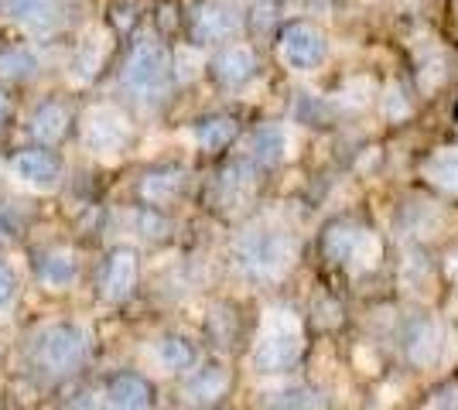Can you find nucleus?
<instances>
[{
	"label": "nucleus",
	"instance_id": "f257e3e1",
	"mask_svg": "<svg viewBox=\"0 0 458 410\" xmlns=\"http://www.w3.org/2000/svg\"><path fill=\"white\" fill-rule=\"evenodd\" d=\"M174 82H178V76H174V62L168 55V48L154 38L137 41L123 62V72H120L123 93L134 103H140L144 110H154L168 99Z\"/></svg>",
	"mask_w": 458,
	"mask_h": 410
},
{
	"label": "nucleus",
	"instance_id": "f03ea898",
	"mask_svg": "<svg viewBox=\"0 0 458 410\" xmlns=\"http://www.w3.org/2000/svg\"><path fill=\"white\" fill-rule=\"evenodd\" d=\"M298 254V243L287 230L277 226H257L236 239L233 247V260H236V271L243 273L247 280H277L281 273L294 264Z\"/></svg>",
	"mask_w": 458,
	"mask_h": 410
},
{
	"label": "nucleus",
	"instance_id": "7ed1b4c3",
	"mask_svg": "<svg viewBox=\"0 0 458 410\" xmlns=\"http://www.w3.org/2000/svg\"><path fill=\"white\" fill-rule=\"evenodd\" d=\"M86 356H89V332L72 322L45 325L28 342V363L35 366V372L52 380L76 372L86 363Z\"/></svg>",
	"mask_w": 458,
	"mask_h": 410
},
{
	"label": "nucleus",
	"instance_id": "20e7f679",
	"mask_svg": "<svg viewBox=\"0 0 458 410\" xmlns=\"http://www.w3.org/2000/svg\"><path fill=\"white\" fill-rule=\"evenodd\" d=\"M305 352V332H301V322L284 308H270L260 322V332L250 352V363L257 372H284L291 370Z\"/></svg>",
	"mask_w": 458,
	"mask_h": 410
},
{
	"label": "nucleus",
	"instance_id": "39448f33",
	"mask_svg": "<svg viewBox=\"0 0 458 410\" xmlns=\"http://www.w3.org/2000/svg\"><path fill=\"white\" fill-rule=\"evenodd\" d=\"M322 254L325 260L339 264L345 271L363 273L377 267V260H380V239H377V233H369L363 222H356V219H335V222L325 226Z\"/></svg>",
	"mask_w": 458,
	"mask_h": 410
},
{
	"label": "nucleus",
	"instance_id": "423d86ee",
	"mask_svg": "<svg viewBox=\"0 0 458 410\" xmlns=\"http://www.w3.org/2000/svg\"><path fill=\"white\" fill-rule=\"evenodd\" d=\"M243 11L233 0H191L185 7V35L191 45H216L240 35Z\"/></svg>",
	"mask_w": 458,
	"mask_h": 410
},
{
	"label": "nucleus",
	"instance_id": "0eeeda50",
	"mask_svg": "<svg viewBox=\"0 0 458 410\" xmlns=\"http://www.w3.org/2000/svg\"><path fill=\"white\" fill-rule=\"evenodd\" d=\"M79 140H82V147L89 155H123L134 144V123L123 117L116 106L99 103L82 117Z\"/></svg>",
	"mask_w": 458,
	"mask_h": 410
},
{
	"label": "nucleus",
	"instance_id": "6e6552de",
	"mask_svg": "<svg viewBox=\"0 0 458 410\" xmlns=\"http://www.w3.org/2000/svg\"><path fill=\"white\" fill-rule=\"evenodd\" d=\"M277 55L284 62L287 69L294 72H311L318 69L328 55V41L325 35L315 28V24H305V21H291L281 28L277 35Z\"/></svg>",
	"mask_w": 458,
	"mask_h": 410
},
{
	"label": "nucleus",
	"instance_id": "1a4fd4ad",
	"mask_svg": "<svg viewBox=\"0 0 458 410\" xmlns=\"http://www.w3.org/2000/svg\"><path fill=\"white\" fill-rule=\"evenodd\" d=\"M257 175L260 168L250 161L247 155L233 157L219 168L216 175V185H212V202L223 209V213H233V209H243L257 188Z\"/></svg>",
	"mask_w": 458,
	"mask_h": 410
},
{
	"label": "nucleus",
	"instance_id": "9d476101",
	"mask_svg": "<svg viewBox=\"0 0 458 410\" xmlns=\"http://www.w3.org/2000/svg\"><path fill=\"white\" fill-rule=\"evenodd\" d=\"M137 273H140V264H137V254L131 247H114L103 267H99V297L110 301V305H120L127 301L137 288Z\"/></svg>",
	"mask_w": 458,
	"mask_h": 410
},
{
	"label": "nucleus",
	"instance_id": "9b49d317",
	"mask_svg": "<svg viewBox=\"0 0 458 410\" xmlns=\"http://www.w3.org/2000/svg\"><path fill=\"white\" fill-rule=\"evenodd\" d=\"M11 172L24 181V185H35V188H55L62 181V157L52 147H24L11 157Z\"/></svg>",
	"mask_w": 458,
	"mask_h": 410
},
{
	"label": "nucleus",
	"instance_id": "f8f14e48",
	"mask_svg": "<svg viewBox=\"0 0 458 410\" xmlns=\"http://www.w3.org/2000/svg\"><path fill=\"white\" fill-rule=\"evenodd\" d=\"M185 185H189V172L182 168V164H154L148 168L140 181H137V192L140 198L148 202V205H168L174 198L185 192Z\"/></svg>",
	"mask_w": 458,
	"mask_h": 410
},
{
	"label": "nucleus",
	"instance_id": "ddd939ff",
	"mask_svg": "<svg viewBox=\"0 0 458 410\" xmlns=\"http://www.w3.org/2000/svg\"><path fill=\"white\" fill-rule=\"evenodd\" d=\"M257 55H253V48L247 45H229L223 48L219 55H212L209 62V76L223 86V89H240V86H247L250 79L257 76Z\"/></svg>",
	"mask_w": 458,
	"mask_h": 410
},
{
	"label": "nucleus",
	"instance_id": "4468645a",
	"mask_svg": "<svg viewBox=\"0 0 458 410\" xmlns=\"http://www.w3.org/2000/svg\"><path fill=\"white\" fill-rule=\"evenodd\" d=\"M35 277H38L48 291L69 288L79 277L76 254L65 250V247H48V250H41V254H35Z\"/></svg>",
	"mask_w": 458,
	"mask_h": 410
},
{
	"label": "nucleus",
	"instance_id": "2eb2a0df",
	"mask_svg": "<svg viewBox=\"0 0 458 410\" xmlns=\"http://www.w3.org/2000/svg\"><path fill=\"white\" fill-rule=\"evenodd\" d=\"M257 410H322L325 397L305 383H284V387H267L253 400Z\"/></svg>",
	"mask_w": 458,
	"mask_h": 410
},
{
	"label": "nucleus",
	"instance_id": "dca6fc26",
	"mask_svg": "<svg viewBox=\"0 0 458 410\" xmlns=\"http://www.w3.org/2000/svg\"><path fill=\"white\" fill-rule=\"evenodd\" d=\"M69 127H72V106L58 96L38 103L35 113H31V123H28L31 137H38L41 144H58L69 134Z\"/></svg>",
	"mask_w": 458,
	"mask_h": 410
},
{
	"label": "nucleus",
	"instance_id": "f3484780",
	"mask_svg": "<svg viewBox=\"0 0 458 410\" xmlns=\"http://www.w3.org/2000/svg\"><path fill=\"white\" fill-rule=\"evenodd\" d=\"M106 400H110V407L120 410H151L154 387L140 372H116L106 383Z\"/></svg>",
	"mask_w": 458,
	"mask_h": 410
},
{
	"label": "nucleus",
	"instance_id": "a211bd4d",
	"mask_svg": "<svg viewBox=\"0 0 458 410\" xmlns=\"http://www.w3.org/2000/svg\"><path fill=\"white\" fill-rule=\"evenodd\" d=\"M247 157L260 168V172L277 168V164L287 157V130L281 127V123H260V127L250 134Z\"/></svg>",
	"mask_w": 458,
	"mask_h": 410
},
{
	"label": "nucleus",
	"instance_id": "6ab92c4d",
	"mask_svg": "<svg viewBox=\"0 0 458 410\" xmlns=\"http://www.w3.org/2000/svg\"><path fill=\"white\" fill-rule=\"evenodd\" d=\"M69 11V0H4V14L14 21H28L35 31H48Z\"/></svg>",
	"mask_w": 458,
	"mask_h": 410
},
{
	"label": "nucleus",
	"instance_id": "aec40b11",
	"mask_svg": "<svg viewBox=\"0 0 458 410\" xmlns=\"http://www.w3.org/2000/svg\"><path fill=\"white\" fill-rule=\"evenodd\" d=\"M445 346H448V339H445V332H441L435 322H418L411 329V335H407V356L418 366H435V363H441Z\"/></svg>",
	"mask_w": 458,
	"mask_h": 410
},
{
	"label": "nucleus",
	"instance_id": "412c9836",
	"mask_svg": "<svg viewBox=\"0 0 458 410\" xmlns=\"http://www.w3.org/2000/svg\"><path fill=\"white\" fill-rule=\"evenodd\" d=\"M226 387H229V372L223 366L209 363V366L191 370L182 393H185V400H191V404H212V400H219L226 393Z\"/></svg>",
	"mask_w": 458,
	"mask_h": 410
},
{
	"label": "nucleus",
	"instance_id": "4be33fe9",
	"mask_svg": "<svg viewBox=\"0 0 458 410\" xmlns=\"http://www.w3.org/2000/svg\"><path fill=\"white\" fill-rule=\"evenodd\" d=\"M236 134H240V127H236V120L226 117V113H209V117L191 123V140H195L202 151H223V147H229V144L236 140Z\"/></svg>",
	"mask_w": 458,
	"mask_h": 410
},
{
	"label": "nucleus",
	"instance_id": "5701e85b",
	"mask_svg": "<svg viewBox=\"0 0 458 410\" xmlns=\"http://www.w3.org/2000/svg\"><path fill=\"white\" fill-rule=\"evenodd\" d=\"M151 356L165 372H182L189 370V366H195V349H191V342L185 335H161L154 342Z\"/></svg>",
	"mask_w": 458,
	"mask_h": 410
},
{
	"label": "nucleus",
	"instance_id": "b1692460",
	"mask_svg": "<svg viewBox=\"0 0 458 410\" xmlns=\"http://www.w3.org/2000/svg\"><path fill=\"white\" fill-rule=\"evenodd\" d=\"M106 55H110V38H106L103 31H89L86 38L79 41V52H76V59H72V76L93 79L96 72L103 69Z\"/></svg>",
	"mask_w": 458,
	"mask_h": 410
},
{
	"label": "nucleus",
	"instance_id": "393cba45",
	"mask_svg": "<svg viewBox=\"0 0 458 410\" xmlns=\"http://www.w3.org/2000/svg\"><path fill=\"white\" fill-rule=\"evenodd\" d=\"M424 178L441 188L448 198H458V155L455 151H435V155L424 161Z\"/></svg>",
	"mask_w": 458,
	"mask_h": 410
},
{
	"label": "nucleus",
	"instance_id": "a878e982",
	"mask_svg": "<svg viewBox=\"0 0 458 410\" xmlns=\"http://www.w3.org/2000/svg\"><path fill=\"white\" fill-rule=\"evenodd\" d=\"M38 72V59L21 48V45H7L0 48V79H11V82H21V79L35 76Z\"/></svg>",
	"mask_w": 458,
	"mask_h": 410
},
{
	"label": "nucleus",
	"instance_id": "bb28decb",
	"mask_svg": "<svg viewBox=\"0 0 458 410\" xmlns=\"http://www.w3.org/2000/svg\"><path fill=\"white\" fill-rule=\"evenodd\" d=\"M294 120L308 123V127H325V123H332V106L311 93H301L294 103Z\"/></svg>",
	"mask_w": 458,
	"mask_h": 410
},
{
	"label": "nucleus",
	"instance_id": "cd10ccee",
	"mask_svg": "<svg viewBox=\"0 0 458 410\" xmlns=\"http://www.w3.org/2000/svg\"><path fill=\"white\" fill-rule=\"evenodd\" d=\"M131 230H134L137 236H151V239H157V236L168 233V219L157 213L154 205H137L134 213H131Z\"/></svg>",
	"mask_w": 458,
	"mask_h": 410
},
{
	"label": "nucleus",
	"instance_id": "c85d7f7f",
	"mask_svg": "<svg viewBox=\"0 0 458 410\" xmlns=\"http://www.w3.org/2000/svg\"><path fill=\"white\" fill-rule=\"evenodd\" d=\"M14 297H18V273L7 260H0V312L11 308Z\"/></svg>",
	"mask_w": 458,
	"mask_h": 410
},
{
	"label": "nucleus",
	"instance_id": "c756f323",
	"mask_svg": "<svg viewBox=\"0 0 458 410\" xmlns=\"http://www.w3.org/2000/svg\"><path fill=\"white\" fill-rule=\"evenodd\" d=\"M407 113H411V103H407L401 89L394 86V89L386 93V117H390V120H401V117H407Z\"/></svg>",
	"mask_w": 458,
	"mask_h": 410
},
{
	"label": "nucleus",
	"instance_id": "7c9ffc66",
	"mask_svg": "<svg viewBox=\"0 0 458 410\" xmlns=\"http://www.w3.org/2000/svg\"><path fill=\"white\" fill-rule=\"evenodd\" d=\"M431 410H458V383L438 390V397L431 400Z\"/></svg>",
	"mask_w": 458,
	"mask_h": 410
},
{
	"label": "nucleus",
	"instance_id": "2f4dec72",
	"mask_svg": "<svg viewBox=\"0 0 458 410\" xmlns=\"http://www.w3.org/2000/svg\"><path fill=\"white\" fill-rule=\"evenodd\" d=\"M7 117H11V96L0 89V127L7 123Z\"/></svg>",
	"mask_w": 458,
	"mask_h": 410
},
{
	"label": "nucleus",
	"instance_id": "473e14b6",
	"mask_svg": "<svg viewBox=\"0 0 458 410\" xmlns=\"http://www.w3.org/2000/svg\"><path fill=\"white\" fill-rule=\"evenodd\" d=\"M106 410H120V407H106Z\"/></svg>",
	"mask_w": 458,
	"mask_h": 410
},
{
	"label": "nucleus",
	"instance_id": "72a5a7b5",
	"mask_svg": "<svg viewBox=\"0 0 458 410\" xmlns=\"http://www.w3.org/2000/svg\"><path fill=\"white\" fill-rule=\"evenodd\" d=\"M455 4H458V0H455Z\"/></svg>",
	"mask_w": 458,
	"mask_h": 410
}]
</instances>
